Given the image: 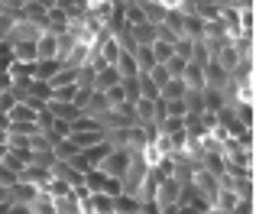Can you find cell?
<instances>
[{"label": "cell", "mask_w": 256, "mask_h": 214, "mask_svg": "<svg viewBox=\"0 0 256 214\" xmlns=\"http://www.w3.org/2000/svg\"><path fill=\"white\" fill-rule=\"evenodd\" d=\"M133 162V150L130 146H114L110 152H107V159L98 166L100 172H107V176H114V178H120L126 172V166Z\"/></svg>", "instance_id": "1"}, {"label": "cell", "mask_w": 256, "mask_h": 214, "mask_svg": "<svg viewBox=\"0 0 256 214\" xmlns=\"http://www.w3.org/2000/svg\"><path fill=\"white\" fill-rule=\"evenodd\" d=\"M65 68V58H36V65H32V82H52V78L58 75V72Z\"/></svg>", "instance_id": "2"}, {"label": "cell", "mask_w": 256, "mask_h": 214, "mask_svg": "<svg viewBox=\"0 0 256 214\" xmlns=\"http://www.w3.org/2000/svg\"><path fill=\"white\" fill-rule=\"evenodd\" d=\"M39 32H46V30L32 26L30 20H16V23H13V30L6 32V42H36Z\"/></svg>", "instance_id": "3"}, {"label": "cell", "mask_w": 256, "mask_h": 214, "mask_svg": "<svg viewBox=\"0 0 256 214\" xmlns=\"http://www.w3.org/2000/svg\"><path fill=\"white\" fill-rule=\"evenodd\" d=\"M82 211H91V214H114V198H110V195H100V192H88Z\"/></svg>", "instance_id": "4"}, {"label": "cell", "mask_w": 256, "mask_h": 214, "mask_svg": "<svg viewBox=\"0 0 256 214\" xmlns=\"http://www.w3.org/2000/svg\"><path fill=\"white\" fill-rule=\"evenodd\" d=\"M110 110V104H107V94L104 91H91L88 94V101L82 104V114L84 117H100V114H107Z\"/></svg>", "instance_id": "5"}, {"label": "cell", "mask_w": 256, "mask_h": 214, "mask_svg": "<svg viewBox=\"0 0 256 214\" xmlns=\"http://www.w3.org/2000/svg\"><path fill=\"white\" fill-rule=\"evenodd\" d=\"M114 84H120V72L114 68V65H100V68L94 72V84L91 88L94 91H107V88H114Z\"/></svg>", "instance_id": "6"}, {"label": "cell", "mask_w": 256, "mask_h": 214, "mask_svg": "<svg viewBox=\"0 0 256 214\" xmlns=\"http://www.w3.org/2000/svg\"><path fill=\"white\" fill-rule=\"evenodd\" d=\"M68 140L78 146V150H88V146H94V143H100V140H107V133H104V130H72Z\"/></svg>", "instance_id": "7"}, {"label": "cell", "mask_w": 256, "mask_h": 214, "mask_svg": "<svg viewBox=\"0 0 256 214\" xmlns=\"http://www.w3.org/2000/svg\"><path fill=\"white\" fill-rule=\"evenodd\" d=\"M49 110H52V117H58V120H78L82 117V107H75L72 101H49Z\"/></svg>", "instance_id": "8"}, {"label": "cell", "mask_w": 256, "mask_h": 214, "mask_svg": "<svg viewBox=\"0 0 256 214\" xmlns=\"http://www.w3.org/2000/svg\"><path fill=\"white\" fill-rule=\"evenodd\" d=\"M182 82H185V88L201 91V88H204V68H201V65H194V62H188L185 72H182Z\"/></svg>", "instance_id": "9"}, {"label": "cell", "mask_w": 256, "mask_h": 214, "mask_svg": "<svg viewBox=\"0 0 256 214\" xmlns=\"http://www.w3.org/2000/svg\"><path fill=\"white\" fill-rule=\"evenodd\" d=\"M130 36L136 46H152L156 42V26L152 23H140V26H130Z\"/></svg>", "instance_id": "10"}, {"label": "cell", "mask_w": 256, "mask_h": 214, "mask_svg": "<svg viewBox=\"0 0 256 214\" xmlns=\"http://www.w3.org/2000/svg\"><path fill=\"white\" fill-rule=\"evenodd\" d=\"M58 49H56V36L52 32H39L36 39V58H56Z\"/></svg>", "instance_id": "11"}, {"label": "cell", "mask_w": 256, "mask_h": 214, "mask_svg": "<svg viewBox=\"0 0 256 214\" xmlns=\"http://www.w3.org/2000/svg\"><path fill=\"white\" fill-rule=\"evenodd\" d=\"M185 82H182V78H169V82L162 84V88H159V98H162V101H178V98H185Z\"/></svg>", "instance_id": "12"}, {"label": "cell", "mask_w": 256, "mask_h": 214, "mask_svg": "<svg viewBox=\"0 0 256 214\" xmlns=\"http://www.w3.org/2000/svg\"><path fill=\"white\" fill-rule=\"evenodd\" d=\"M26 101L49 104L52 101V84L49 82H30V94H26Z\"/></svg>", "instance_id": "13"}, {"label": "cell", "mask_w": 256, "mask_h": 214, "mask_svg": "<svg viewBox=\"0 0 256 214\" xmlns=\"http://www.w3.org/2000/svg\"><path fill=\"white\" fill-rule=\"evenodd\" d=\"M140 208H143V202L133 195H117L114 198V214H140Z\"/></svg>", "instance_id": "14"}, {"label": "cell", "mask_w": 256, "mask_h": 214, "mask_svg": "<svg viewBox=\"0 0 256 214\" xmlns=\"http://www.w3.org/2000/svg\"><path fill=\"white\" fill-rule=\"evenodd\" d=\"M140 10H143L146 23H152V26H159V23H162V16H166V4H156V0H146V4H140Z\"/></svg>", "instance_id": "15"}, {"label": "cell", "mask_w": 256, "mask_h": 214, "mask_svg": "<svg viewBox=\"0 0 256 214\" xmlns=\"http://www.w3.org/2000/svg\"><path fill=\"white\" fill-rule=\"evenodd\" d=\"M133 62H136V72H150L152 65H156L152 49H150V46H136V49H133Z\"/></svg>", "instance_id": "16"}, {"label": "cell", "mask_w": 256, "mask_h": 214, "mask_svg": "<svg viewBox=\"0 0 256 214\" xmlns=\"http://www.w3.org/2000/svg\"><path fill=\"white\" fill-rule=\"evenodd\" d=\"M136 84H140V98H150V101H156V98H159L156 82H152L146 72H140V75H136Z\"/></svg>", "instance_id": "17"}, {"label": "cell", "mask_w": 256, "mask_h": 214, "mask_svg": "<svg viewBox=\"0 0 256 214\" xmlns=\"http://www.w3.org/2000/svg\"><path fill=\"white\" fill-rule=\"evenodd\" d=\"M13 58L16 62H36V42H13Z\"/></svg>", "instance_id": "18"}, {"label": "cell", "mask_w": 256, "mask_h": 214, "mask_svg": "<svg viewBox=\"0 0 256 214\" xmlns=\"http://www.w3.org/2000/svg\"><path fill=\"white\" fill-rule=\"evenodd\" d=\"M30 211H32V214H58V211H56V202H52L49 195H42V192H39V195L32 198Z\"/></svg>", "instance_id": "19"}, {"label": "cell", "mask_w": 256, "mask_h": 214, "mask_svg": "<svg viewBox=\"0 0 256 214\" xmlns=\"http://www.w3.org/2000/svg\"><path fill=\"white\" fill-rule=\"evenodd\" d=\"M150 49H152V58H156V65H162L166 58H172V56H175V52H172V42H162V39H156Z\"/></svg>", "instance_id": "20"}, {"label": "cell", "mask_w": 256, "mask_h": 214, "mask_svg": "<svg viewBox=\"0 0 256 214\" xmlns=\"http://www.w3.org/2000/svg\"><path fill=\"white\" fill-rule=\"evenodd\" d=\"M52 152H56V159H72V156H75V152H78V146L72 143L68 136H65V140H58V143L52 146Z\"/></svg>", "instance_id": "21"}, {"label": "cell", "mask_w": 256, "mask_h": 214, "mask_svg": "<svg viewBox=\"0 0 256 214\" xmlns=\"http://www.w3.org/2000/svg\"><path fill=\"white\" fill-rule=\"evenodd\" d=\"M120 88H124L126 101H136V98H140V84H136V75H130V78H120Z\"/></svg>", "instance_id": "22"}, {"label": "cell", "mask_w": 256, "mask_h": 214, "mask_svg": "<svg viewBox=\"0 0 256 214\" xmlns=\"http://www.w3.org/2000/svg\"><path fill=\"white\" fill-rule=\"evenodd\" d=\"M162 65H166V72H169L172 78H182V72H185V65H188V62H185L182 56H172V58H166Z\"/></svg>", "instance_id": "23"}, {"label": "cell", "mask_w": 256, "mask_h": 214, "mask_svg": "<svg viewBox=\"0 0 256 214\" xmlns=\"http://www.w3.org/2000/svg\"><path fill=\"white\" fill-rule=\"evenodd\" d=\"M65 162H68L72 169L78 172V176H84V172H91V162H88V159L82 156V150H78V152H75V156H72V159H65Z\"/></svg>", "instance_id": "24"}, {"label": "cell", "mask_w": 256, "mask_h": 214, "mask_svg": "<svg viewBox=\"0 0 256 214\" xmlns=\"http://www.w3.org/2000/svg\"><path fill=\"white\" fill-rule=\"evenodd\" d=\"M146 75H150L152 82H156V88H162V84H166V82H169V78H172L169 72H166V65H152V68L146 72Z\"/></svg>", "instance_id": "25"}, {"label": "cell", "mask_w": 256, "mask_h": 214, "mask_svg": "<svg viewBox=\"0 0 256 214\" xmlns=\"http://www.w3.org/2000/svg\"><path fill=\"white\" fill-rule=\"evenodd\" d=\"M104 94H107V104H110V107H120V104L126 101V94H124V88H120V84H114V88H107Z\"/></svg>", "instance_id": "26"}, {"label": "cell", "mask_w": 256, "mask_h": 214, "mask_svg": "<svg viewBox=\"0 0 256 214\" xmlns=\"http://www.w3.org/2000/svg\"><path fill=\"white\" fill-rule=\"evenodd\" d=\"M188 114V107H185V101H166V117H185Z\"/></svg>", "instance_id": "27"}, {"label": "cell", "mask_w": 256, "mask_h": 214, "mask_svg": "<svg viewBox=\"0 0 256 214\" xmlns=\"http://www.w3.org/2000/svg\"><path fill=\"white\" fill-rule=\"evenodd\" d=\"M13 104H16V101H13V94H10V91H4V94H0V114H6Z\"/></svg>", "instance_id": "28"}, {"label": "cell", "mask_w": 256, "mask_h": 214, "mask_svg": "<svg viewBox=\"0 0 256 214\" xmlns=\"http://www.w3.org/2000/svg\"><path fill=\"white\" fill-rule=\"evenodd\" d=\"M10 214H32V211H30V204H16V202H13L10 204Z\"/></svg>", "instance_id": "29"}, {"label": "cell", "mask_w": 256, "mask_h": 214, "mask_svg": "<svg viewBox=\"0 0 256 214\" xmlns=\"http://www.w3.org/2000/svg\"><path fill=\"white\" fill-rule=\"evenodd\" d=\"M4 202H10V188H6V185H0V204Z\"/></svg>", "instance_id": "30"}, {"label": "cell", "mask_w": 256, "mask_h": 214, "mask_svg": "<svg viewBox=\"0 0 256 214\" xmlns=\"http://www.w3.org/2000/svg\"><path fill=\"white\" fill-rule=\"evenodd\" d=\"M20 4H30V0H20Z\"/></svg>", "instance_id": "31"}, {"label": "cell", "mask_w": 256, "mask_h": 214, "mask_svg": "<svg viewBox=\"0 0 256 214\" xmlns=\"http://www.w3.org/2000/svg\"><path fill=\"white\" fill-rule=\"evenodd\" d=\"M0 39H4V36H0Z\"/></svg>", "instance_id": "32"}]
</instances>
